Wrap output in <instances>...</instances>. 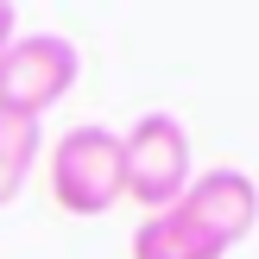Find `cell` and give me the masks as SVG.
I'll return each instance as SVG.
<instances>
[{
	"label": "cell",
	"mask_w": 259,
	"mask_h": 259,
	"mask_svg": "<svg viewBox=\"0 0 259 259\" xmlns=\"http://www.w3.org/2000/svg\"><path fill=\"white\" fill-rule=\"evenodd\" d=\"M51 196L63 215H108L120 190V133L101 120H82L70 133H57L51 146Z\"/></svg>",
	"instance_id": "cell-2"
},
{
	"label": "cell",
	"mask_w": 259,
	"mask_h": 259,
	"mask_svg": "<svg viewBox=\"0 0 259 259\" xmlns=\"http://www.w3.org/2000/svg\"><path fill=\"white\" fill-rule=\"evenodd\" d=\"M171 209H184L196 228H209L222 247H240V240L259 228V184L247 171H234V164H215V171L190 177V190L171 202Z\"/></svg>",
	"instance_id": "cell-4"
},
{
	"label": "cell",
	"mask_w": 259,
	"mask_h": 259,
	"mask_svg": "<svg viewBox=\"0 0 259 259\" xmlns=\"http://www.w3.org/2000/svg\"><path fill=\"white\" fill-rule=\"evenodd\" d=\"M133 259H228V247L184 209H158L133 228Z\"/></svg>",
	"instance_id": "cell-5"
},
{
	"label": "cell",
	"mask_w": 259,
	"mask_h": 259,
	"mask_svg": "<svg viewBox=\"0 0 259 259\" xmlns=\"http://www.w3.org/2000/svg\"><path fill=\"white\" fill-rule=\"evenodd\" d=\"M190 177H196V146H190V126L177 114L152 108L120 133V190L139 209H152V215L171 209L190 190Z\"/></svg>",
	"instance_id": "cell-1"
},
{
	"label": "cell",
	"mask_w": 259,
	"mask_h": 259,
	"mask_svg": "<svg viewBox=\"0 0 259 259\" xmlns=\"http://www.w3.org/2000/svg\"><path fill=\"white\" fill-rule=\"evenodd\" d=\"M76 76H82V51L63 32H19L0 51V114L38 120L76 89Z\"/></svg>",
	"instance_id": "cell-3"
},
{
	"label": "cell",
	"mask_w": 259,
	"mask_h": 259,
	"mask_svg": "<svg viewBox=\"0 0 259 259\" xmlns=\"http://www.w3.org/2000/svg\"><path fill=\"white\" fill-rule=\"evenodd\" d=\"M13 38H19V7H13V0H0V51H7Z\"/></svg>",
	"instance_id": "cell-7"
},
{
	"label": "cell",
	"mask_w": 259,
	"mask_h": 259,
	"mask_svg": "<svg viewBox=\"0 0 259 259\" xmlns=\"http://www.w3.org/2000/svg\"><path fill=\"white\" fill-rule=\"evenodd\" d=\"M38 152H45V126H38V120H19V114H0V209L25 190Z\"/></svg>",
	"instance_id": "cell-6"
}]
</instances>
